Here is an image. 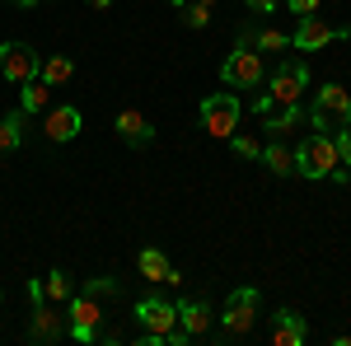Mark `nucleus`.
<instances>
[{"label":"nucleus","instance_id":"f257e3e1","mask_svg":"<svg viewBox=\"0 0 351 346\" xmlns=\"http://www.w3.org/2000/svg\"><path fill=\"white\" fill-rule=\"evenodd\" d=\"M258 309H263L258 286H239V291L225 299V314H216V319H220V337H230V342L248 337V332H253V323H258Z\"/></svg>","mask_w":351,"mask_h":346},{"label":"nucleus","instance_id":"f03ea898","mask_svg":"<svg viewBox=\"0 0 351 346\" xmlns=\"http://www.w3.org/2000/svg\"><path fill=\"white\" fill-rule=\"evenodd\" d=\"M332 169H337V145H332V136L309 132L304 140H300V150H295V173L309 178V183H319V178L332 173Z\"/></svg>","mask_w":351,"mask_h":346},{"label":"nucleus","instance_id":"7ed1b4c3","mask_svg":"<svg viewBox=\"0 0 351 346\" xmlns=\"http://www.w3.org/2000/svg\"><path fill=\"white\" fill-rule=\"evenodd\" d=\"M99 323H104V299L89 291H75L66 299V332L75 342H99Z\"/></svg>","mask_w":351,"mask_h":346},{"label":"nucleus","instance_id":"20e7f679","mask_svg":"<svg viewBox=\"0 0 351 346\" xmlns=\"http://www.w3.org/2000/svg\"><path fill=\"white\" fill-rule=\"evenodd\" d=\"M239 117H243V103L230 89L202 99V127H206V136H216V140H230V136L239 132Z\"/></svg>","mask_w":351,"mask_h":346},{"label":"nucleus","instance_id":"39448f33","mask_svg":"<svg viewBox=\"0 0 351 346\" xmlns=\"http://www.w3.org/2000/svg\"><path fill=\"white\" fill-rule=\"evenodd\" d=\"M220 80H225V89H258L263 84V56L239 38V47L220 61Z\"/></svg>","mask_w":351,"mask_h":346},{"label":"nucleus","instance_id":"423d86ee","mask_svg":"<svg viewBox=\"0 0 351 346\" xmlns=\"http://www.w3.org/2000/svg\"><path fill=\"white\" fill-rule=\"evenodd\" d=\"M347 38H351V28H332L319 14H300V28L291 33V47L295 52H319V47H332V42H347Z\"/></svg>","mask_w":351,"mask_h":346},{"label":"nucleus","instance_id":"0eeeda50","mask_svg":"<svg viewBox=\"0 0 351 346\" xmlns=\"http://www.w3.org/2000/svg\"><path fill=\"white\" fill-rule=\"evenodd\" d=\"M304 84H309V66H304V61H281V66L271 71V80H267V94H271L276 108H286V103H300Z\"/></svg>","mask_w":351,"mask_h":346},{"label":"nucleus","instance_id":"6e6552de","mask_svg":"<svg viewBox=\"0 0 351 346\" xmlns=\"http://www.w3.org/2000/svg\"><path fill=\"white\" fill-rule=\"evenodd\" d=\"M38 66H43L38 47H28V42H0V80L24 84L38 75Z\"/></svg>","mask_w":351,"mask_h":346},{"label":"nucleus","instance_id":"1a4fd4ad","mask_svg":"<svg viewBox=\"0 0 351 346\" xmlns=\"http://www.w3.org/2000/svg\"><path fill=\"white\" fill-rule=\"evenodd\" d=\"M28 337L43 346H52L66 337V309H56L52 299H43V304H33V323H28Z\"/></svg>","mask_w":351,"mask_h":346},{"label":"nucleus","instance_id":"9d476101","mask_svg":"<svg viewBox=\"0 0 351 346\" xmlns=\"http://www.w3.org/2000/svg\"><path fill=\"white\" fill-rule=\"evenodd\" d=\"M112 132L122 136L127 145H136V150H145V145H155V127H150V117H145L141 108H122V112L112 117Z\"/></svg>","mask_w":351,"mask_h":346},{"label":"nucleus","instance_id":"9b49d317","mask_svg":"<svg viewBox=\"0 0 351 346\" xmlns=\"http://www.w3.org/2000/svg\"><path fill=\"white\" fill-rule=\"evenodd\" d=\"M136 323H141L145 332H169V328H178V304H169L160 295H145V299L136 304Z\"/></svg>","mask_w":351,"mask_h":346},{"label":"nucleus","instance_id":"f8f14e48","mask_svg":"<svg viewBox=\"0 0 351 346\" xmlns=\"http://www.w3.org/2000/svg\"><path fill=\"white\" fill-rule=\"evenodd\" d=\"M178 328L188 332L192 342L206 337V332L216 328V309H211V299H188V295H183V299H178Z\"/></svg>","mask_w":351,"mask_h":346},{"label":"nucleus","instance_id":"ddd939ff","mask_svg":"<svg viewBox=\"0 0 351 346\" xmlns=\"http://www.w3.org/2000/svg\"><path fill=\"white\" fill-rule=\"evenodd\" d=\"M84 127L80 108L75 103H61V108H47V122H43V132H47V140L52 145H66V140H75Z\"/></svg>","mask_w":351,"mask_h":346},{"label":"nucleus","instance_id":"4468645a","mask_svg":"<svg viewBox=\"0 0 351 346\" xmlns=\"http://www.w3.org/2000/svg\"><path fill=\"white\" fill-rule=\"evenodd\" d=\"M314 108L324 112L332 127H342V122H351V94L342 89V84L332 80V84H324L319 94H314Z\"/></svg>","mask_w":351,"mask_h":346},{"label":"nucleus","instance_id":"2eb2a0df","mask_svg":"<svg viewBox=\"0 0 351 346\" xmlns=\"http://www.w3.org/2000/svg\"><path fill=\"white\" fill-rule=\"evenodd\" d=\"M304 337H309V328H304V319L295 309H276L271 314V346H304Z\"/></svg>","mask_w":351,"mask_h":346},{"label":"nucleus","instance_id":"dca6fc26","mask_svg":"<svg viewBox=\"0 0 351 346\" xmlns=\"http://www.w3.org/2000/svg\"><path fill=\"white\" fill-rule=\"evenodd\" d=\"M136 267H141V276H145V281H160V286H183V276L169 267V258H164L160 248H141V253H136Z\"/></svg>","mask_w":351,"mask_h":346},{"label":"nucleus","instance_id":"f3484780","mask_svg":"<svg viewBox=\"0 0 351 346\" xmlns=\"http://www.w3.org/2000/svg\"><path fill=\"white\" fill-rule=\"evenodd\" d=\"M263 122V132H267V140H286V136L295 132V127H304V112H300V103H286L281 112L271 108L267 117H258Z\"/></svg>","mask_w":351,"mask_h":346},{"label":"nucleus","instance_id":"a211bd4d","mask_svg":"<svg viewBox=\"0 0 351 346\" xmlns=\"http://www.w3.org/2000/svg\"><path fill=\"white\" fill-rule=\"evenodd\" d=\"M19 108H24V117H38V112H47V108H52V84L43 80V75L24 80V84H19Z\"/></svg>","mask_w":351,"mask_h":346},{"label":"nucleus","instance_id":"6ab92c4d","mask_svg":"<svg viewBox=\"0 0 351 346\" xmlns=\"http://www.w3.org/2000/svg\"><path fill=\"white\" fill-rule=\"evenodd\" d=\"M258 164H267V173H276V178H291V173H295V150H291L286 140H267Z\"/></svg>","mask_w":351,"mask_h":346},{"label":"nucleus","instance_id":"aec40b11","mask_svg":"<svg viewBox=\"0 0 351 346\" xmlns=\"http://www.w3.org/2000/svg\"><path fill=\"white\" fill-rule=\"evenodd\" d=\"M38 75L52 84V89H61V84H71V80H75V61H71V56H43Z\"/></svg>","mask_w":351,"mask_h":346},{"label":"nucleus","instance_id":"412c9836","mask_svg":"<svg viewBox=\"0 0 351 346\" xmlns=\"http://www.w3.org/2000/svg\"><path fill=\"white\" fill-rule=\"evenodd\" d=\"M19 140H24V108H14V112H0V155L19 150Z\"/></svg>","mask_w":351,"mask_h":346},{"label":"nucleus","instance_id":"4be33fe9","mask_svg":"<svg viewBox=\"0 0 351 346\" xmlns=\"http://www.w3.org/2000/svg\"><path fill=\"white\" fill-rule=\"evenodd\" d=\"M243 42H248L253 52H286V47H291V33H281V28H258V33H243Z\"/></svg>","mask_w":351,"mask_h":346},{"label":"nucleus","instance_id":"5701e85b","mask_svg":"<svg viewBox=\"0 0 351 346\" xmlns=\"http://www.w3.org/2000/svg\"><path fill=\"white\" fill-rule=\"evenodd\" d=\"M43 291H47V299H52V304H66V299L75 295V281H71V271L52 267V271L43 276Z\"/></svg>","mask_w":351,"mask_h":346},{"label":"nucleus","instance_id":"b1692460","mask_svg":"<svg viewBox=\"0 0 351 346\" xmlns=\"http://www.w3.org/2000/svg\"><path fill=\"white\" fill-rule=\"evenodd\" d=\"M230 150H234V155H239V160H263V140H253V136H243V132H234L230 136Z\"/></svg>","mask_w":351,"mask_h":346},{"label":"nucleus","instance_id":"393cba45","mask_svg":"<svg viewBox=\"0 0 351 346\" xmlns=\"http://www.w3.org/2000/svg\"><path fill=\"white\" fill-rule=\"evenodd\" d=\"M80 291L99 295V299H117V295H122V286H117V281H112V276H89V281H84Z\"/></svg>","mask_w":351,"mask_h":346},{"label":"nucleus","instance_id":"a878e982","mask_svg":"<svg viewBox=\"0 0 351 346\" xmlns=\"http://www.w3.org/2000/svg\"><path fill=\"white\" fill-rule=\"evenodd\" d=\"M178 10H183V24H188V28H206V24H211V5H202V0L178 5Z\"/></svg>","mask_w":351,"mask_h":346},{"label":"nucleus","instance_id":"bb28decb","mask_svg":"<svg viewBox=\"0 0 351 346\" xmlns=\"http://www.w3.org/2000/svg\"><path fill=\"white\" fill-rule=\"evenodd\" d=\"M332 145H337V164H347V173H351V122H342V127H337Z\"/></svg>","mask_w":351,"mask_h":346},{"label":"nucleus","instance_id":"cd10ccee","mask_svg":"<svg viewBox=\"0 0 351 346\" xmlns=\"http://www.w3.org/2000/svg\"><path fill=\"white\" fill-rule=\"evenodd\" d=\"M291 14H319V0H286Z\"/></svg>","mask_w":351,"mask_h":346},{"label":"nucleus","instance_id":"c85d7f7f","mask_svg":"<svg viewBox=\"0 0 351 346\" xmlns=\"http://www.w3.org/2000/svg\"><path fill=\"white\" fill-rule=\"evenodd\" d=\"M271 108H276V103H271V94H267V89H263V94H258V99H253V112H258V117H267Z\"/></svg>","mask_w":351,"mask_h":346},{"label":"nucleus","instance_id":"c756f323","mask_svg":"<svg viewBox=\"0 0 351 346\" xmlns=\"http://www.w3.org/2000/svg\"><path fill=\"white\" fill-rule=\"evenodd\" d=\"M243 5H248V10H253V14H271V10H276V5H281V0H243Z\"/></svg>","mask_w":351,"mask_h":346},{"label":"nucleus","instance_id":"7c9ffc66","mask_svg":"<svg viewBox=\"0 0 351 346\" xmlns=\"http://www.w3.org/2000/svg\"><path fill=\"white\" fill-rule=\"evenodd\" d=\"M28 299H33V304H43V299H47V291H43V281H38V276L28 281Z\"/></svg>","mask_w":351,"mask_h":346},{"label":"nucleus","instance_id":"2f4dec72","mask_svg":"<svg viewBox=\"0 0 351 346\" xmlns=\"http://www.w3.org/2000/svg\"><path fill=\"white\" fill-rule=\"evenodd\" d=\"M84 5H94V10H112V0H84Z\"/></svg>","mask_w":351,"mask_h":346},{"label":"nucleus","instance_id":"473e14b6","mask_svg":"<svg viewBox=\"0 0 351 346\" xmlns=\"http://www.w3.org/2000/svg\"><path fill=\"white\" fill-rule=\"evenodd\" d=\"M14 5H24V10H33V5H38V0H14Z\"/></svg>","mask_w":351,"mask_h":346},{"label":"nucleus","instance_id":"72a5a7b5","mask_svg":"<svg viewBox=\"0 0 351 346\" xmlns=\"http://www.w3.org/2000/svg\"><path fill=\"white\" fill-rule=\"evenodd\" d=\"M173 5H188V0H173Z\"/></svg>","mask_w":351,"mask_h":346},{"label":"nucleus","instance_id":"f704fd0d","mask_svg":"<svg viewBox=\"0 0 351 346\" xmlns=\"http://www.w3.org/2000/svg\"><path fill=\"white\" fill-rule=\"evenodd\" d=\"M202 5H211V0H202Z\"/></svg>","mask_w":351,"mask_h":346},{"label":"nucleus","instance_id":"c9c22d12","mask_svg":"<svg viewBox=\"0 0 351 346\" xmlns=\"http://www.w3.org/2000/svg\"><path fill=\"white\" fill-rule=\"evenodd\" d=\"M0 299H5V295H0Z\"/></svg>","mask_w":351,"mask_h":346}]
</instances>
